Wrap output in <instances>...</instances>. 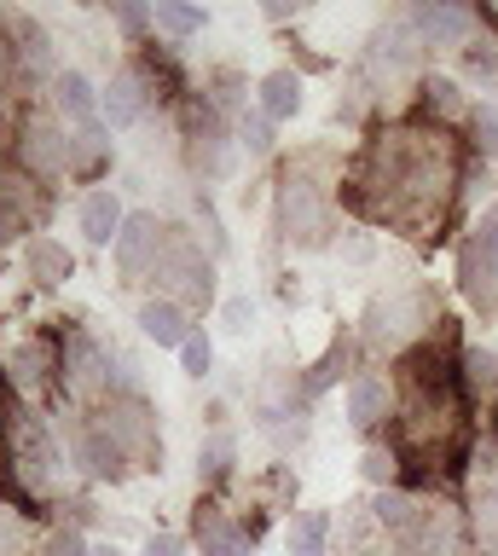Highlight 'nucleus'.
<instances>
[{
    "label": "nucleus",
    "mask_w": 498,
    "mask_h": 556,
    "mask_svg": "<svg viewBox=\"0 0 498 556\" xmlns=\"http://www.w3.org/2000/svg\"><path fill=\"white\" fill-rule=\"evenodd\" d=\"M180 359H186V371H192V377H203V371L215 365L209 337H203V330H192V337H186V348H180Z\"/></svg>",
    "instance_id": "c9c22d12"
},
{
    "label": "nucleus",
    "mask_w": 498,
    "mask_h": 556,
    "mask_svg": "<svg viewBox=\"0 0 498 556\" xmlns=\"http://www.w3.org/2000/svg\"><path fill=\"white\" fill-rule=\"evenodd\" d=\"M463 250H470L487 273H498V203L475 220V232H470V243H463Z\"/></svg>",
    "instance_id": "7c9ffc66"
},
{
    "label": "nucleus",
    "mask_w": 498,
    "mask_h": 556,
    "mask_svg": "<svg viewBox=\"0 0 498 556\" xmlns=\"http://www.w3.org/2000/svg\"><path fill=\"white\" fill-rule=\"evenodd\" d=\"M411 29H418V41L423 47H435V52H446V47H470V29H475V12H463V7H418L411 12Z\"/></svg>",
    "instance_id": "ddd939ff"
},
{
    "label": "nucleus",
    "mask_w": 498,
    "mask_h": 556,
    "mask_svg": "<svg viewBox=\"0 0 498 556\" xmlns=\"http://www.w3.org/2000/svg\"><path fill=\"white\" fill-rule=\"evenodd\" d=\"M99 163H105V128L88 122V128H76V139H71V174H93Z\"/></svg>",
    "instance_id": "c756f323"
},
{
    "label": "nucleus",
    "mask_w": 498,
    "mask_h": 556,
    "mask_svg": "<svg viewBox=\"0 0 498 556\" xmlns=\"http://www.w3.org/2000/svg\"><path fill=\"white\" fill-rule=\"evenodd\" d=\"M151 17H157V29H168V35H197L203 29V12L197 7H180V0H157Z\"/></svg>",
    "instance_id": "473e14b6"
},
{
    "label": "nucleus",
    "mask_w": 498,
    "mask_h": 556,
    "mask_svg": "<svg viewBox=\"0 0 498 556\" xmlns=\"http://www.w3.org/2000/svg\"><path fill=\"white\" fill-rule=\"evenodd\" d=\"M186 151L203 174H227V122L215 104H186Z\"/></svg>",
    "instance_id": "9d476101"
},
{
    "label": "nucleus",
    "mask_w": 498,
    "mask_h": 556,
    "mask_svg": "<svg viewBox=\"0 0 498 556\" xmlns=\"http://www.w3.org/2000/svg\"><path fill=\"white\" fill-rule=\"evenodd\" d=\"M197 539H203V556H255V539L244 528H232L209 504H197Z\"/></svg>",
    "instance_id": "aec40b11"
},
{
    "label": "nucleus",
    "mask_w": 498,
    "mask_h": 556,
    "mask_svg": "<svg viewBox=\"0 0 498 556\" xmlns=\"http://www.w3.org/2000/svg\"><path fill=\"white\" fill-rule=\"evenodd\" d=\"M463 174H470L463 134L418 116V122L376 128L336 186L359 220L388 226V232H406V238H440L458 208Z\"/></svg>",
    "instance_id": "f257e3e1"
},
{
    "label": "nucleus",
    "mask_w": 498,
    "mask_h": 556,
    "mask_svg": "<svg viewBox=\"0 0 498 556\" xmlns=\"http://www.w3.org/2000/svg\"><path fill=\"white\" fill-rule=\"evenodd\" d=\"M354 556H388V551H376V545H359Z\"/></svg>",
    "instance_id": "a18cd8bd"
},
{
    "label": "nucleus",
    "mask_w": 498,
    "mask_h": 556,
    "mask_svg": "<svg viewBox=\"0 0 498 556\" xmlns=\"http://www.w3.org/2000/svg\"><path fill=\"white\" fill-rule=\"evenodd\" d=\"M470 146H475L481 156H493V163H498V104L481 99L475 111H470Z\"/></svg>",
    "instance_id": "2f4dec72"
},
{
    "label": "nucleus",
    "mask_w": 498,
    "mask_h": 556,
    "mask_svg": "<svg viewBox=\"0 0 498 556\" xmlns=\"http://www.w3.org/2000/svg\"><path fill=\"white\" fill-rule=\"evenodd\" d=\"M76 220H81V238L99 243V250H105V243H116V238H123V226H128V215H123V198H116V191H105V186L81 198Z\"/></svg>",
    "instance_id": "f3484780"
},
{
    "label": "nucleus",
    "mask_w": 498,
    "mask_h": 556,
    "mask_svg": "<svg viewBox=\"0 0 498 556\" xmlns=\"http://www.w3.org/2000/svg\"><path fill=\"white\" fill-rule=\"evenodd\" d=\"M140 330H145V337L157 342V348H186V337H192V325H186V307L168 302V295H163V302H145V307H140Z\"/></svg>",
    "instance_id": "5701e85b"
},
{
    "label": "nucleus",
    "mask_w": 498,
    "mask_h": 556,
    "mask_svg": "<svg viewBox=\"0 0 498 556\" xmlns=\"http://www.w3.org/2000/svg\"><path fill=\"white\" fill-rule=\"evenodd\" d=\"M53 111L59 122H76V128H88L93 111H99V99H93V87L81 70H64V76H53Z\"/></svg>",
    "instance_id": "4be33fe9"
},
{
    "label": "nucleus",
    "mask_w": 498,
    "mask_h": 556,
    "mask_svg": "<svg viewBox=\"0 0 498 556\" xmlns=\"http://www.w3.org/2000/svg\"><path fill=\"white\" fill-rule=\"evenodd\" d=\"M18 52H12V41H7V29H0V93H12V87H18Z\"/></svg>",
    "instance_id": "58836bf2"
},
{
    "label": "nucleus",
    "mask_w": 498,
    "mask_h": 556,
    "mask_svg": "<svg viewBox=\"0 0 498 556\" xmlns=\"http://www.w3.org/2000/svg\"><path fill=\"white\" fill-rule=\"evenodd\" d=\"M93 556H123V551H116V545H93Z\"/></svg>",
    "instance_id": "c03bdc74"
},
{
    "label": "nucleus",
    "mask_w": 498,
    "mask_h": 556,
    "mask_svg": "<svg viewBox=\"0 0 498 556\" xmlns=\"http://www.w3.org/2000/svg\"><path fill=\"white\" fill-rule=\"evenodd\" d=\"M302 7H290V0H267V17H272V24H284V17H296Z\"/></svg>",
    "instance_id": "37998d69"
},
{
    "label": "nucleus",
    "mask_w": 498,
    "mask_h": 556,
    "mask_svg": "<svg viewBox=\"0 0 498 556\" xmlns=\"http://www.w3.org/2000/svg\"><path fill=\"white\" fill-rule=\"evenodd\" d=\"M458 382H463V400H470V406L498 400V354L493 348H463L458 354Z\"/></svg>",
    "instance_id": "412c9836"
},
{
    "label": "nucleus",
    "mask_w": 498,
    "mask_h": 556,
    "mask_svg": "<svg viewBox=\"0 0 498 556\" xmlns=\"http://www.w3.org/2000/svg\"><path fill=\"white\" fill-rule=\"evenodd\" d=\"M493 441H498V406H493Z\"/></svg>",
    "instance_id": "49530a36"
},
{
    "label": "nucleus",
    "mask_w": 498,
    "mask_h": 556,
    "mask_svg": "<svg viewBox=\"0 0 498 556\" xmlns=\"http://www.w3.org/2000/svg\"><path fill=\"white\" fill-rule=\"evenodd\" d=\"M388 406H394V382L376 377V371H359L354 389H348V417H354V424L359 429H376L388 417Z\"/></svg>",
    "instance_id": "6ab92c4d"
},
{
    "label": "nucleus",
    "mask_w": 498,
    "mask_h": 556,
    "mask_svg": "<svg viewBox=\"0 0 498 556\" xmlns=\"http://www.w3.org/2000/svg\"><path fill=\"white\" fill-rule=\"evenodd\" d=\"M157 285L168 290V302H180V307H209L215 302V267L203 261L197 243H186V238H168L163 243V261H157Z\"/></svg>",
    "instance_id": "423d86ee"
},
{
    "label": "nucleus",
    "mask_w": 498,
    "mask_h": 556,
    "mask_svg": "<svg viewBox=\"0 0 498 556\" xmlns=\"http://www.w3.org/2000/svg\"><path fill=\"white\" fill-rule=\"evenodd\" d=\"M53 371H64V348L47 342V337H29L12 348V389L18 394H36L53 382Z\"/></svg>",
    "instance_id": "4468645a"
},
{
    "label": "nucleus",
    "mask_w": 498,
    "mask_h": 556,
    "mask_svg": "<svg viewBox=\"0 0 498 556\" xmlns=\"http://www.w3.org/2000/svg\"><path fill=\"white\" fill-rule=\"evenodd\" d=\"M111 12H116V24H123L128 35H145L151 24H157V17H151V7H133V0H116Z\"/></svg>",
    "instance_id": "e433bc0d"
},
{
    "label": "nucleus",
    "mask_w": 498,
    "mask_h": 556,
    "mask_svg": "<svg viewBox=\"0 0 498 556\" xmlns=\"http://www.w3.org/2000/svg\"><path fill=\"white\" fill-rule=\"evenodd\" d=\"M279 226L290 243H302V250H314V243L331 238V203H324V186L307 180V168L290 163L284 180H279Z\"/></svg>",
    "instance_id": "20e7f679"
},
{
    "label": "nucleus",
    "mask_w": 498,
    "mask_h": 556,
    "mask_svg": "<svg viewBox=\"0 0 498 556\" xmlns=\"http://www.w3.org/2000/svg\"><path fill=\"white\" fill-rule=\"evenodd\" d=\"M452 319L435 325V337L406 348L400 371H394V458L406 481H452L463 452H470V400L458 382L463 348Z\"/></svg>",
    "instance_id": "f03ea898"
},
{
    "label": "nucleus",
    "mask_w": 498,
    "mask_h": 556,
    "mask_svg": "<svg viewBox=\"0 0 498 556\" xmlns=\"http://www.w3.org/2000/svg\"><path fill=\"white\" fill-rule=\"evenodd\" d=\"M359 469H366V481H376L383 493H388V486H400V481H406V469H400V458H394V446H371V452H366V464H359Z\"/></svg>",
    "instance_id": "72a5a7b5"
},
{
    "label": "nucleus",
    "mask_w": 498,
    "mask_h": 556,
    "mask_svg": "<svg viewBox=\"0 0 498 556\" xmlns=\"http://www.w3.org/2000/svg\"><path fill=\"white\" fill-rule=\"evenodd\" d=\"M250 325H255V302H250V295H232V302H227V330L244 337Z\"/></svg>",
    "instance_id": "ea45409f"
},
{
    "label": "nucleus",
    "mask_w": 498,
    "mask_h": 556,
    "mask_svg": "<svg viewBox=\"0 0 498 556\" xmlns=\"http://www.w3.org/2000/svg\"><path fill=\"white\" fill-rule=\"evenodd\" d=\"M168 226L157 215H128L123 226V238H116V267H123L128 278H140V273H157V261H163V238Z\"/></svg>",
    "instance_id": "9b49d317"
},
{
    "label": "nucleus",
    "mask_w": 498,
    "mask_h": 556,
    "mask_svg": "<svg viewBox=\"0 0 498 556\" xmlns=\"http://www.w3.org/2000/svg\"><path fill=\"white\" fill-rule=\"evenodd\" d=\"M0 29H7L12 52H18L24 76H47V70H53V41H47V29L29 12H0Z\"/></svg>",
    "instance_id": "2eb2a0df"
},
{
    "label": "nucleus",
    "mask_w": 498,
    "mask_h": 556,
    "mask_svg": "<svg viewBox=\"0 0 498 556\" xmlns=\"http://www.w3.org/2000/svg\"><path fill=\"white\" fill-rule=\"evenodd\" d=\"M296 111H302V76L296 70H272V76H261V116L284 122Z\"/></svg>",
    "instance_id": "393cba45"
},
{
    "label": "nucleus",
    "mask_w": 498,
    "mask_h": 556,
    "mask_svg": "<svg viewBox=\"0 0 498 556\" xmlns=\"http://www.w3.org/2000/svg\"><path fill=\"white\" fill-rule=\"evenodd\" d=\"M24 267H29V278H36V285H64V278H71V250H64L59 238H29L24 243Z\"/></svg>",
    "instance_id": "b1692460"
},
{
    "label": "nucleus",
    "mask_w": 498,
    "mask_h": 556,
    "mask_svg": "<svg viewBox=\"0 0 498 556\" xmlns=\"http://www.w3.org/2000/svg\"><path fill=\"white\" fill-rule=\"evenodd\" d=\"M418 93H423V122H435V128H452V134H458V122L470 128V111H475V104L463 99V87H458V81L423 76V81H418Z\"/></svg>",
    "instance_id": "a211bd4d"
},
{
    "label": "nucleus",
    "mask_w": 498,
    "mask_h": 556,
    "mask_svg": "<svg viewBox=\"0 0 498 556\" xmlns=\"http://www.w3.org/2000/svg\"><path fill=\"white\" fill-rule=\"evenodd\" d=\"M145 87H151L145 64H123V70H116L111 87H105V99H99V104H105V116H111V128H133V122L145 116V104H151Z\"/></svg>",
    "instance_id": "f8f14e48"
},
{
    "label": "nucleus",
    "mask_w": 498,
    "mask_h": 556,
    "mask_svg": "<svg viewBox=\"0 0 498 556\" xmlns=\"http://www.w3.org/2000/svg\"><path fill=\"white\" fill-rule=\"evenodd\" d=\"M348 354H354V337H336L331 348H324V354L307 365V377H302V389L307 394H319V389H331V382L342 377V365H348Z\"/></svg>",
    "instance_id": "cd10ccee"
},
{
    "label": "nucleus",
    "mask_w": 498,
    "mask_h": 556,
    "mask_svg": "<svg viewBox=\"0 0 498 556\" xmlns=\"http://www.w3.org/2000/svg\"><path fill=\"white\" fill-rule=\"evenodd\" d=\"M435 337V295L429 290H394L376 295L366 313V348L371 354H406V342Z\"/></svg>",
    "instance_id": "7ed1b4c3"
},
{
    "label": "nucleus",
    "mask_w": 498,
    "mask_h": 556,
    "mask_svg": "<svg viewBox=\"0 0 498 556\" xmlns=\"http://www.w3.org/2000/svg\"><path fill=\"white\" fill-rule=\"evenodd\" d=\"M76 458L88 464L99 481H128V469H133V464H128V452L116 446V434L99 424V417H93L88 429H76Z\"/></svg>",
    "instance_id": "dca6fc26"
},
{
    "label": "nucleus",
    "mask_w": 498,
    "mask_h": 556,
    "mask_svg": "<svg viewBox=\"0 0 498 556\" xmlns=\"http://www.w3.org/2000/svg\"><path fill=\"white\" fill-rule=\"evenodd\" d=\"M47 215V191L18 163H0V238H18Z\"/></svg>",
    "instance_id": "6e6552de"
},
{
    "label": "nucleus",
    "mask_w": 498,
    "mask_h": 556,
    "mask_svg": "<svg viewBox=\"0 0 498 556\" xmlns=\"http://www.w3.org/2000/svg\"><path fill=\"white\" fill-rule=\"evenodd\" d=\"M47 556H93V551H88V539H81V528H59L47 539Z\"/></svg>",
    "instance_id": "4c0bfd02"
},
{
    "label": "nucleus",
    "mask_w": 498,
    "mask_h": 556,
    "mask_svg": "<svg viewBox=\"0 0 498 556\" xmlns=\"http://www.w3.org/2000/svg\"><path fill=\"white\" fill-rule=\"evenodd\" d=\"M470 528H475L481 556H498V486H481V493H475V504H470Z\"/></svg>",
    "instance_id": "bb28decb"
},
{
    "label": "nucleus",
    "mask_w": 498,
    "mask_h": 556,
    "mask_svg": "<svg viewBox=\"0 0 498 556\" xmlns=\"http://www.w3.org/2000/svg\"><path fill=\"white\" fill-rule=\"evenodd\" d=\"M232 458H238V441L220 429V434H209V446L197 452V476L203 481H227L232 476Z\"/></svg>",
    "instance_id": "c85d7f7f"
},
{
    "label": "nucleus",
    "mask_w": 498,
    "mask_h": 556,
    "mask_svg": "<svg viewBox=\"0 0 498 556\" xmlns=\"http://www.w3.org/2000/svg\"><path fill=\"white\" fill-rule=\"evenodd\" d=\"M145 556H186V545H180L175 533H151L145 539Z\"/></svg>",
    "instance_id": "79ce46f5"
},
{
    "label": "nucleus",
    "mask_w": 498,
    "mask_h": 556,
    "mask_svg": "<svg viewBox=\"0 0 498 556\" xmlns=\"http://www.w3.org/2000/svg\"><path fill=\"white\" fill-rule=\"evenodd\" d=\"M99 424L116 434V446L128 452L133 469H163V434H157V417H151V406L140 394H111Z\"/></svg>",
    "instance_id": "39448f33"
},
{
    "label": "nucleus",
    "mask_w": 498,
    "mask_h": 556,
    "mask_svg": "<svg viewBox=\"0 0 498 556\" xmlns=\"http://www.w3.org/2000/svg\"><path fill=\"white\" fill-rule=\"evenodd\" d=\"M238 146H244L250 156H267L272 151V122L261 111H244L238 116Z\"/></svg>",
    "instance_id": "f704fd0d"
},
{
    "label": "nucleus",
    "mask_w": 498,
    "mask_h": 556,
    "mask_svg": "<svg viewBox=\"0 0 498 556\" xmlns=\"http://www.w3.org/2000/svg\"><path fill=\"white\" fill-rule=\"evenodd\" d=\"M324 539H331V516L324 510H302L290 521V556H324Z\"/></svg>",
    "instance_id": "a878e982"
},
{
    "label": "nucleus",
    "mask_w": 498,
    "mask_h": 556,
    "mask_svg": "<svg viewBox=\"0 0 498 556\" xmlns=\"http://www.w3.org/2000/svg\"><path fill=\"white\" fill-rule=\"evenodd\" d=\"M18 516H24V510H18V504H12L7 493H0V545H12V533H18Z\"/></svg>",
    "instance_id": "a19ab883"
},
{
    "label": "nucleus",
    "mask_w": 498,
    "mask_h": 556,
    "mask_svg": "<svg viewBox=\"0 0 498 556\" xmlns=\"http://www.w3.org/2000/svg\"><path fill=\"white\" fill-rule=\"evenodd\" d=\"M18 168H29L36 180H53V174H71V139H64L59 116L29 111L18 128Z\"/></svg>",
    "instance_id": "0eeeda50"
},
{
    "label": "nucleus",
    "mask_w": 498,
    "mask_h": 556,
    "mask_svg": "<svg viewBox=\"0 0 498 556\" xmlns=\"http://www.w3.org/2000/svg\"><path fill=\"white\" fill-rule=\"evenodd\" d=\"M59 377L76 400H99V394H111V354L76 330V337H64V371Z\"/></svg>",
    "instance_id": "1a4fd4ad"
}]
</instances>
